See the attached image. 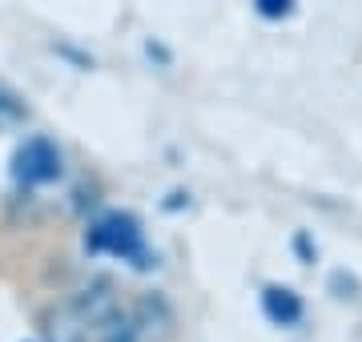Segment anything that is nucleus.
Instances as JSON below:
<instances>
[{"label": "nucleus", "mask_w": 362, "mask_h": 342, "mask_svg": "<svg viewBox=\"0 0 362 342\" xmlns=\"http://www.w3.org/2000/svg\"><path fill=\"white\" fill-rule=\"evenodd\" d=\"M85 246L93 254H113L121 262H133V266H149V254H145V237H141V222L133 213H121V210H109L93 222Z\"/></svg>", "instance_id": "1"}, {"label": "nucleus", "mask_w": 362, "mask_h": 342, "mask_svg": "<svg viewBox=\"0 0 362 342\" xmlns=\"http://www.w3.org/2000/svg\"><path fill=\"white\" fill-rule=\"evenodd\" d=\"M61 149L49 137H28L21 149L13 153V177L21 185H49L61 177Z\"/></svg>", "instance_id": "2"}, {"label": "nucleus", "mask_w": 362, "mask_h": 342, "mask_svg": "<svg viewBox=\"0 0 362 342\" xmlns=\"http://www.w3.org/2000/svg\"><path fill=\"white\" fill-rule=\"evenodd\" d=\"M262 310H266V318L278 322V326L302 322V298H298L294 290H286V286H266L262 290Z\"/></svg>", "instance_id": "3"}, {"label": "nucleus", "mask_w": 362, "mask_h": 342, "mask_svg": "<svg viewBox=\"0 0 362 342\" xmlns=\"http://www.w3.org/2000/svg\"><path fill=\"white\" fill-rule=\"evenodd\" d=\"M97 330H101V342H141V326H137V318L121 314V306H117L109 318H101Z\"/></svg>", "instance_id": "4"}, {"label": "nucleus", "mask_w": 362, "mask_h": 342, "mask_svg": "<svg viewBox=\"0 0 362 342\" xmlns=\"http://www.w3.org/2000/svg\"><path fill=\"white\" fill-rule=\"evenodd\" d=\"M25 121H28L25 97L0 81V129H16V125H25Z\"/></svg>", "instance_id": "5"}, {"label": "nucleus", "mask_w": 362, "mask_h": 342, "mask_svg": "<svg viewBox=\"0 0 362 342\" xmlns=\"http://www.w3.org/2000/svg\"><path fill=\"white\" fill-rule=\"evenodd\" d=\"M254 4H258V13L266 20H282V16L294 13V0H254Z\"/></svg>", "instance_id": "6"}]
</instances>
